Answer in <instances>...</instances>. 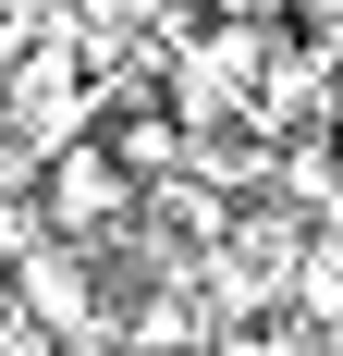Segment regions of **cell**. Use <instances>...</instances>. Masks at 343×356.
Instances as JSON below:
<instances>
[{
  "mask_svg": "<svg viewBox=\"0 0 343 356\" xmlns=\"http://www.w3.org/2000/svg\"><path fill=\"white\" fill-rule=\"evenodd\" d=\"M37 209H49V234H86V221L123 209V160L110 147H49V184H37Z\"/></svg>",
  "mask_w": 343,
  "mask_h": 356,
  "instance_id": "1",
  "label": "cell"
},
{
  "mask_svg": "<svg viewBox=\"0 0 343 356\" xmlns=\"http://www.w3.org/2000/svg\"><path fill=\"white\" fill-rule=\"evenodd\" d=\"M25 307H37L49 332H86V258L37 246V258H25Z\"/></svg>",
  "mask_w": 343,
  "mask_h": 356,
  "instance_id": "2",
  "label": "cell"
},
{
  "mask_svg": "<svg viewBox=\"0 0 343 356\" xmlns=\"http://www.w3.org/2000/svg\"><path fill=\"white\" fill-rule=\"evenodd\" d=\"M172 147H184V136H172L160 111H123V123H110V160H123V184H135V172H172Z\"/></svg>",
  "mask_w": 343,
  "mask_h": 356,
  "instance_id": "3",
  "label": "cell"
},
{
  "mask_svg": "<svg viewBox=\"0 0 343 356\" xmlns=\"http://www.w3.org/2000/svg\"><path fill=\"white\" fill-rule=\"evenodd\" d=\"M294 295H307L319 320H343V246H319V258H307V283H294Z\"/></svg>",
  "mask_w": 343,
  "mask_h": 356,
  "instance_id": "4",
  "label": "cell"
}]
</instances>
